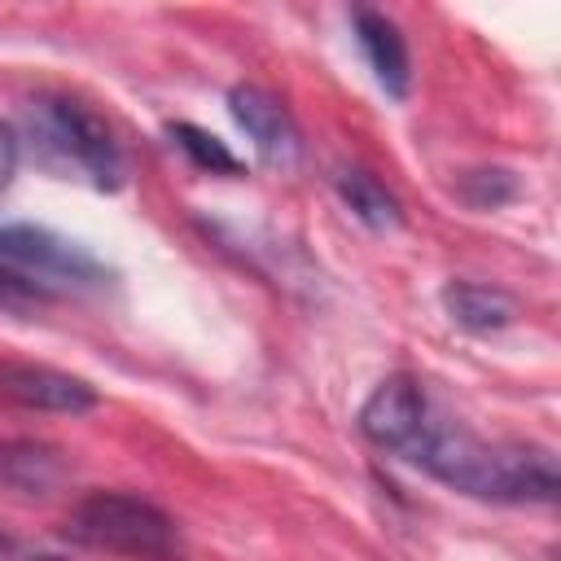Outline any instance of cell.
I'll return each mask as SVG.
<instances>
[{
    "instance_id": "cell-1",
    "label": "cell",
    "mask_w": 561,
    "mask_h": 561,
    "mask_svg": "<svg viewBox=\"0 0 561 561\" xmlns=\"http://www.w3.org/2000/svg\"><path fill=\"white\" fill-rule=\"evenodd\" d=\"M403 460L421 465L430 478L500 504H552L561 491L557 456L535 443H482L465 425L425 421Z\"/></svg>"
},
{
    "instance_id": "cell-2",
    "label": "cell",
    "mask_w": 561,
    "mask_h": 561,
    "mask_svg": "<svg viewBox=\"0 0 561 561\" xmlns=\"http://www.w3.org/2000/svg\"><path fill=\"white\" fill-rule=\"evenodd\" d=\"M61 535L70 543L96 548V552H118V557H136V561H180V530L175 522L127 491H92L83 495Z\"/></svg>"
},
{
    "instance_id": "cell-3",
    "label": "cell",
    "mask_w": 561,
    "mask_h": 561,
    "mask_svg": "<svg viewBox=\"0 0 561 561\" xmlns=\"http://www.w3.org/2000/svg\"><path fill=\"white\" fill-rule=\"evenodd\" d=\"M26 127H31V145L39 149V158L57 171H79L88 175L96 188H118L127 175L123 149L114 140V131L79 101L70 96H35L26 105Z\"/></svg>"
},
{
    "instance_id": "cell-4",
    "label": "cell",
    "mask_w": 561,
    "mask_h": 561,
    "mask_svg": "<svg viewBox=\"0 0 561 561\" xmlns=\"http://www.w3.org/2000/svg\"><path fill=\"white\" fill-rule=\"evenodd\" d=\"M0 267L22 276L31 289H39L48 302L75 289H96L110 280L105 263H96L83 245L35 228V224H9L0 228Z\"/></svg>"
},
{
    "instance_id": "cell-5",
    "label": "cell",
    "mask_w": 561,
    "mask_h": 561,
    "mask_svg": "<svg viewBox=\"0 0 561 561\" xmlns=\"http://www.w3.org/2000/svg\"><path fill=\"white\" fill-rule=\"evenodd\" d=\"M430 421V403H425V390L408 377V373H394L386 381L373 386V394L364 399L359 408V434L381 447V451H408L416 443V434L425 430Z\"/></svg>"
},
{
    "instance_id": "cell-6",
    "label": "cell",
    "mask_w": 561,
    "mask_h": 561,
    "mask_svg": "<svg viewBox=\"0 0 561 561\" xmlns=\"http://www.w3.org/2000/svg\"><path fill=\"white\" fill-rule=\"evenodd\" d=\"M228 110H232L237 127L250 136L254 153H259L272 171L298 167V158H302V136H298L289 110H285L276 96H267V92L254 88V83H237V88L228 92Z\"/></svg>"
},
{
    "instance_id": "cell-7",
    "label": "cell",
    "mask_w": 561,
    "mask_h": 561,
    "mask_svg": "<svg viewBox=\"0 0 561 561\" xmlns=\"http://www.w3.org/2000/svg\"><path fill=\"white\" fill-rule=\"evenodd\" d=\"M0 399L18 408L70 412V416L96 408V390L83 377H70L44 364H9V359H0Z\"/></svg>"
},
{
    "instance_id": "cell-8",
    "label": "cell",
    "mask_w": 561,
    "mask_h": 561,
    "mask_svg": "<svg viewBox=\"0 0 561 561\" xmlns=\"http://www.w3.org/2000/svg\"><path fill=\"white\" fill-rule=\"evenodd\" d=\"M70 478V460L35 438H0V491L13 500H48Z\"/></svg>"
},
{
    "instance_id": "cell-9",
    "label": "cell",
    "mask_w": 561,
    "mask_h": 561,
    "mask_svg": "<svg viewBox=\"0 0 561 561\" xmlns=\"http://www.w3.org/2000/svg\"><path fill=\"white\" fill-rule=\"evenodd\" d=\"M355 35H359V48H364L377 83L386 88V96L403 101L408 96V83H412V70H408V44H403L399 26L386 13L355 9Z\"/></svg>"
},
{
    "instance_id": "cell-10",
    "label": "cell",
    "mask_w": 561,
    "mask_h": 561,
    "mask_svg": "<svg viewBox=\"0 0 561 561\" xmlns=\"http://www.w3.org/2000/svg\"><path fill=\"white\" fill-rule=\"evenodd\" d=\"M443 307L469 333H495V329L513 324V316H517L513 294H504L495 285H478V280H451V285H443Z\"/></svg>"
},
{
    "instance_id": "cell-11",
    "label": "cell",
    "mask_w": 561,
    "mask_h": 561,
    "mask_svg": "<svg viewBox=\"0 0 561 561\" xmlns=\"http://www.w3.org/2000/svg\"><path fill=\"white\" fill-rule=\"evenodd\" d=\"M337 193H342V202L351 206V215L355 219H364L373 232H394L399 224H403V210H399V202L368 175V171H359V167H346V171H337Z\"/></svg>"
},
{
    "instance_id": "cell-12",
    "label": "cell",
    "mask_w": 561,
    "mask_h": 561,
    "mask_svg": "<svg viewBox=\"0 0 561 561\" xmlns=\"http://www.w3.org/2000/svg\"><path fill=\"white\" fill-rule=\"evenodd\" d=\"M167 131H171V140L193 158V167H202V171H210V175H241V171H245L241 158H237L219 136H210V131H202V127H193V123H171Z\"/></svg>"
},
{
    "instance_id": "cell-13",
    "label": "cell",
    "mask_w": 561,
    "mask_h": 561,
    "mask_svg": "<svg viewBox=\"0 0 561 561\" xmlns=\"http://www.w3.org/2000/svg\"><path fill=\"white\" fill-rule=\"evenodd\" d=\"M460 193L469 206H500V202L517 197V180H513V171H469Z\"/></svg>"
},
{
    "instance_id": "cell-14",
    "label": "cell",
    "mask_w": 561,
    "mask_h": 561,
    "mask_svg": "<svg viewBox=\"0 0 561 561\" xmlns=\"http://www.w3.org/2000/svg\"><path fill=\"white\" fill-rule=\"evenodd\" d=\"M18 153H22V140H18V131L0 118V193L13 184V171H18Z\"/></svg>"
},
{
    "instance_id": "cell-15",
    "label": "cell",
    "mask_w": 561,
    "mask_h": 561,
    "mask_svg": "<svg viewBox=\"0 0 561 561\" xmlns=\"http://www.w3.org/2000/svg\"><path fill=\"white\" fill-rule=\"evenodd\" d=\"M0 552H9V539H4V535H0Z\"/></svg>"
}]
</instances>
